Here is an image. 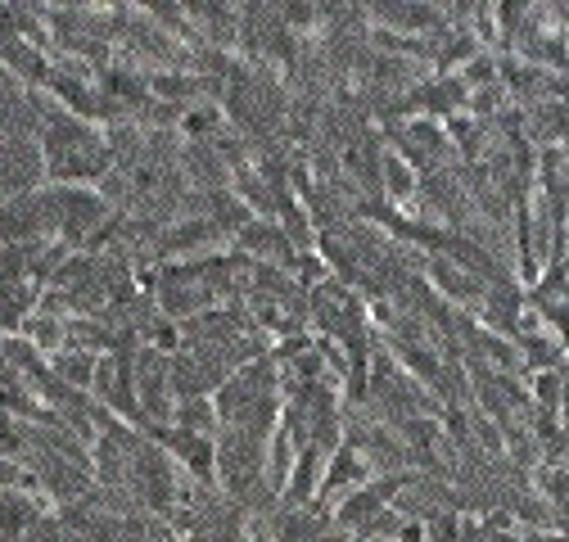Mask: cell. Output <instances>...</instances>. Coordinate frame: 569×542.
<instances>
[{
	"label": "cell",
	"mask_w": 569,
	"mask_h": 542,
	"mask_svg": "<svg viewBox=\"0 0 569 542\" xmlns=\"http://www.w3.org/2000/svg\"><path fill=\"white\" fill-rule=\"evenodd\" d=\"M41 520V506L23 489H0V542H23Z\"/></svg>",
	"instance_id": "6da1fadb"
},
{
	"label": "cell",
	"mask_w": 569,
	"mask_h": 542,
	"mask_svg": "<svg viewBox=\"0 0 569 542\" xmlns=\"http://www.w3.org/2000/svg\"><path fill=\"white\" fill-rule=\"evenodd\" d=\"M430 277H435V285H439L448 299H457V303H479V299H483V281L470 277V271H461V267H452L448 258H435V262H430Z\"/></svg>",
	"instance_id": "7a4b0ae2"
},
{
	"label": "cell",
	"mask_w": 569,
	"mask_h": 542,
	"mask_svg": "<svg viewBox=\"0 0 569 542\" xmlns=\"http://www.w3.org/2000/svg\"><path fill=\"white\" fill-rule=\"evenodd\" d=\"M96 353H87V349H59L54 353V362H50V371L63 380V384H73V389H91V380H96Z\"/></svg>",
	"instance_id": "3957f363"
},
{
	"label": "cell",
	"mask_w": 569,
	"mask_h": 542,
	"mask_svg": "<svg viewBox=\"0 0 569 542\" xmlns=\"http://www.w3.org/2000/svg\"><path fill=\"white\" fill-rule=\"evenodd\" d=\"M371 19H376V23H389L385 32H393V28H416V32H425V28H443V14H439V10H425V6H389V10H371Z\"/></svg>",
	"instance_id": "277c9868"
},
{
	"label": "cell",
	"mask_w": 569,
	"mask_h": 542,
	"mask_svg": "<svg viewBox=\"0 0 569 542\" xmlns=\"http://www.w3.org/2000/svg\"><path fill=\"white\" fill-rule=\"evenodd\" d=\"M556 389H560V375H556V371H547V375H533V393H538V402L547 406V412L556 406Z\"/></svg>",
	"instance_id": "5b68a950"
}]
</instances>
